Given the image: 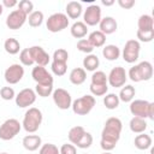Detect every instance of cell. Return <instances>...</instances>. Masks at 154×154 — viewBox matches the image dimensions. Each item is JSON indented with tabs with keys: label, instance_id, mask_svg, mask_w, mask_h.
Returning a JSON list of instances; mask_svg holds the SVG:
<instances>
[{
	"label": "cell",
	"instance_id": "cell-51",
	"mask_svg": "<svg viewBox=\"0 0 154 154\" xmlns=\"http://www.w3.org/2000/svg\"><path fill=\"white\" fill-rule=\"evenodd\" d=\"M0 154H8V153H6V152H2V153H0Z\"/></svg>",
	"mask_w": 154,
	"mask_h": 154
},
{
	"label": "cell",
	"instance_id": "cell-42",
	"mask_svg": "<svg viewBox=\"0 0 154 154\" xmlns=\"http://www.w3.org/2000/svg\"><path fill=\"white\" fill-rule=\"evenodd\" d=\"M38 154H60L59 148L53 143H45L40 147Z\"/></svg>",
	"mask_w": 154,
	"mask_h": 154
},
{
	"label": "cell",
	"instance_id": "cell-5",
	"mask_svg": "<svg viewBox=\"0 0 154 154\" xmlns=\"http://www.w3.org/2000/svg\"><path fill=\"white\" fill-rule=\"evenodd\" d=\"M95 103H96L95 97L93 95L88 94V95H83V96L73 100L71 108H72L73 113L77 116H87L91 112Z\"/></svg>",
	"mask_w": 154,
	"mask_h": 154
},
{
	"label": "cell",
	"instance_id": "cell-43",
	"mask_svg": "<svg viewBox=\"0 0 154 154\" xmlns=\"http://www.w3.org/2000/svg\"><path fill=\"white\" fill-rule=\"evenodd\" d=\"M18 10L22 11L23 13H25L26 16H29L32 11H34V4L30 0H22L18 2Z\"/></svg>",
	"mask_w": 154,
	"mask_h": 154
},
{
	"label": "cell",
	"instance_id": "cell-1",
	"mask_svg": "<svg viewBox=\"0 0 154 154\" xmlns=\"http://www.w3.org/2000/svg\"><path fill=\"white\" fill-rule=\"evenodd\" d=\"M122 129H123V123L117 117H109L105 122L100 140V147L103 149V152H111L116 148L120 138Z\"/></svg>",
	"mask_w": 154,
	"mask_h": 154
},
{
	"label": "cell",
	"instance_id": "cell-35",
	"mask_svg": "<svg viewBox=\"0 0 154 154\" xmlns=\"http://www.w3.org/2000/svg\"><path fill=\"white\" fill-rule=\"evenodd\" d=\"M51 69H52V72L60 77V76H64L67 71V63H61V61H54L52 60V64H51Z\"/></svg>",
	"mask_w": 154,
	"mask_h": 154
},
{
	"label": "cell",
	"instance_id": "cell-17",
	"mask_svg": "<svg viewBox=\"0 0 154 154\" xmlns=\"http://www.w3.org/2000/svg\"><path fill=\"white\" fill-rule=\"evenodd\" d=\"M118 29V23L117 20L111 17V16H106L103 18H101L100 23H99V30L105 34V35H111L113 32H116Z\"/></svg>",
	"mask_w": 154,
	"mask_h": 154
},
{
	"label": "cell",
	"instance_id": "cell-29",
	"mask_svg": "<svg viewBox=\"0 0 154 154\" xmlns=\"http://www.w3.org/2000/svg\"><path fill=\"white\" fill-rule=\"evenodd\" d=\"M137 26L140 30H152L154 29V19L150 14H141L137 20Z\"/></svg>",
	"mask_w": 154,
	"mask_h": 154
},
{
	"label": "cell",
	"instance_id": "cell-45",
	"mask_svg": "<svg viewBox=\"0 0 154 154\" xmlns=\"http://www.w3.org/2000/svg\"><path fill=\"white\" fill-rule=\"evenodd\" d=\"M60 154H77V148L72 143H64L60 149Z\"/></svg>",
	"mask_w": 154,
	"mask_h": 154
},
{
	"label": "cell",
	"instance_id": "cell-39",
	"mask_svg": "<svg viewBox=\"0 0 154 154\" xmlns=\"http://www.w3.org/2000/svg\"><path fill=\"white\" fill-rule=\"evenodd\" d=\"M77 49L82 53H85V54H90L93 51H94V47L91 46V43L88 41V38H81L78 40L77 42Z\"/></svg>",
	"mask_w": 154,
	"mask_h": 154
},
{
	"label": "cell",
	"instance_id": "cell-6",
	"mask_svg": "<svg viewBox=\"0 0 154 154\" xmlns=\"http://www.w3.org/2000/svg\"><path fill=\"white\" fill-rule=\"evenodd\" d=\"M22 130V123L16 118H8L0 125V140L10 141L14 138Z\"/></svg>",
	"mask_w": 154,
	"mask_h": 154
},
{
	"label": "cell",
	"instance_id": "cell-41",
	"mask_svg": "<svg viewBox=\"0 0 154 154\" xmlns=\"http://www.w3.org/2000/svg\"><path fill=\"white\" fill-rule=\"evenodd\" d=\"M52 59H53L54 61L67 63V60H69V53H67V51L64 49V48H58V49L54 51Z\"/></svg>",
	"mask_w": 154,
	"mask_h": 154
},
{
	"label": "cell",
	"instance_id": "cell-33",
	"mask_svg": "<svg viewBox=\"0 0 154 154\" xmlns=\"http://www.w3.org/2000/svg\"><path fill=\"white\" fill-rule=\"evenodd\" d=\"M90 84H95V85H102V84H107V75L103 71H94L91 77H90Z\"/></svg>",
	"mask_w": 154,
	"mask_h": 154
},
{
	"label": "cell",
	"instance_id": "cell-24",
	"mask_svg": "<svg viewBox=\"0 0 154 154\" xmlns=\"http://www.w3.org/2000/svg\"><path fill=\"white\" fill-rule=\"evenodd\" d=\"M102 55L108 61H114L120 57V49L116 45H106L102 48Z\"/></svg>",
	"mask_w": 154,
	"mask_h": 154
},
{
	"label": "cell",
	"instance_id": "cell-44",
	"mask_svg": "<svg viewBox=\"0 0 154 154\" xmlns=\"http://www.w3.org/2000/svg\"><path fill=\"white\" fill-rule=\"evenodd\" d=\"M0 97L2 100L10 101V100H13L16 97V93H14L12 87H2L0 89Z\"/></svg>",
	"mask_w": 154,
	"mask_h": 154
},
{
	"label": "cell",
	"instance_id": "cell-12",
	"mask_svg": "<svg viewBox=\"0 0 154 154\" xmlns=\"http://www.w3.org/2000/svg\"><path fill=\"white\" fill-rule=\"evenodd\" d=\"M14 101L19 108H26L36 101V93L31 88H24L16 95Z\"/></svg>",
	"mask_w": 154,
	"mask_h": 154
},
{
	"label": "cell",
	"instance_id": "cell-16",
	"mask_svg": "<svg viewBox=\"0 0 154 154\" xmlns=\"http://www.w3.org/2000/svg\"><path fill=\"white\" fill-rule=\"evenodd\" d=\"M31 58L34 60V64L38 65V66H47L51 61V57L49 54L41 47V46H31L29 48Z\"/></svg>",
	"mask_w": 154,
	"mask_h": 154
},
{
	"label": "cell",
	"instance_id": "cell-49",
	"mask_svg": "<svg viewBox=\"0 0 154 154\" xmlns=\"http://www.w3.org/2000/svg\"><path fill=\"white\" fill-rule=\"evenodd\" d=\"M2 12H4V6H2V4L0 2V16L2 14Z\"/></svg>",
	"mask_w": 154,
	"mask_h": 154
},
{
	"label": "cell",
	"instance_id": "cell-30",
	"mask_svg": "<svg viewBox=\"0 0 154 154\" xmlns=\"http://www.w3.org/2000/svg\"><path fill=\"white\" fill-rule=\"evenodd\" d=\"M84 132H85V130H84V128L81 126V125H76V126L71 128L70 131H69V134H67V137H69L70 143H72V144L75 146V144L79 141V138L83 136Z\"/></svg>",
	"mask_w": 154,
	"mask_h": 154
},
{
	"label": "cell",
	"instance_id": "cell-11",
	"mask_svg": "<svg viewBox=\"0 0 154 154\" xmlns=\"http://www.w3.org/2000/svg\"><path fill=\"white\" fill-rule=\"evenodd\" d=\"M101 18V7L99 5H90L83 12V23L87 26L99 25Z\"/></svg>",
	"mask_w": 154,
	"mask_h": 154
},
{
	"label": "cell",
	"instance_id": "cell-14",
	"mask_svg": "<svg viewBox=\"0 0 154 154\" xmlns=\"http://www.w3.org/2000/svg\"><path fill=\"white\" fill-rule=\"evenodd\" d=\"M4 77L8 84H17L24 77V67L20 64H12L5 70Z\"/></svg>",
	"mask_w": 154,
	"mask_h": 154
},
{
	"label": "cell",
	"instance_id": "cell-34",
	"mask_svg": "<svg viewBox=\"0 0 154 154\" xmlns=\"http://www.w3.org/2000/svg\"><path fill=\"white\" fill-rule=\"evenodd\" d=\"M54 88L53 84H36L35 87V93L36 95L41 96V97H48L52 95Z\"/></svg>",
	"mask_w": 154,
	"mask_h": 154
},
{
	"label": "cell",
	"instance_id": "cell-47",
	"mask_svg": "<svg viewBox=\"0 0 154 154\" xmlns=\"http://www.w3.org/2000/svg\"><path fill=\"white\" fill-rule=\"evenodd\" d=\"M2 6L4 7H7V8H11V7H14L18 5V1L17 0H2Z\"/></svg>",
	"mask_w": 154,
	"mask_h": 154
},
{
	"label": "cell",
	"instance_id": "cell-26",
	"mask_svg": "<svg viewBox=\"0 0 154 154\" xmlns=\"http://www.w3.org/2000/svg\"><path fill=\"white\" fill-rule=\"evenodd\" d=\"M88 41L91 43L94 48H100V47H103L106 43V35L102 34L100 30H94L89 34Z\"/></svg>",
	"mask_w": 154,
	"mask_h": 154
},
{
	"label": "cell",
	"instance_id": "cell-9",
	"mask_svg": "<svg viewBox=\"0 0 154 154\" xmlns=\"http://www.w3.org/2000/svg\"><path fill=\"white\" fill-rule=\"evenodd\" d=\"M126 79H128V73L123 66L113 67L107 75V84H109L113 88H122L123 85H125Z\"/></svg>",
	"mask_w": 154,
	"mask_h": 154
},
{
	"label": "cell",
	"instance_id": "cell-40",
	"mask_svg": "<svg viewBox=\"0 0 154 154\" xmlns=\"http://www.w3.org/2000/svg\"><path fill=\"white\" fill-rule=\"evenodd\" d=\"M91 95L95 96H103L107 94L108 91V84H102V85H95V84H90L89 87Z\"/></svg>",
	"mask_w": 154,
	"mask_h": 154
},
{
	"label": "cell",
	"instance_id": "cell-15",
	"mask_svg": "<svg viewBox=\"0 0 154 154\" xmlns=\"http://www.w3.org/2000/svg\"><path fill=\"white\" fill-rule=\"evenodd\" d=\"M31 77L36 82V84H53L54 82L53 76L47 71L45 66L36 65L35 67H32Z\"/></svg>",
	"mask_w": 154,
	"mask_h": 154
},
{
	"label": "cell",
	"instance_id": "cell-25",
	"mask_svg": "<svg viewBox=\"0 0 154 154\" xmlns=\"http://www.w3.org/2000/svg\"><path fill=\"white\" fill-rule=\"evenodd\" d=\"M147 122L143 118L140 117H132L129 123V128L134 134H142L147 130Z\"/></svg>",
	"mask_w": 154,
	"mask_h": 154
},
{
	"label": "cell",
	"instance_id": "cell-13",
	"mask_svg": "<svg viewBox=\"0 0 154 154\" xmlns=\"http://www.w3.org/2000/svg\"><path fill=\"white\" fill-rule=\"evenodd\" d=\"M26 19H28V16L17 8V10H13L12 12H10V14L6 17L5 23L10 30H18L25 24Z\"/></svg>",
	"mask_w": 154,
	"mask_h": 154
},
{
	"label": "cell",
	"instance_id": "cell-10",
	"mask_svg": "<svg viewBox=\"0 0 154 154\" xmlns=\"http://www.w3.org/2000/svg\"><path fill=\"white\" fill-rule=\"evenodd\" d=\"M52 97H53V102L55 103V106L59 109H69L72 105V97L71 94L64 89V88H57L53 90L52 93Z\"/></svg>",
	"mask_w": 154,
	"mask_h": 154
},
{
	"label": "cell",
	"instance_id": "cell-37",
	"mask_svg": "<svg viewBox=\"0 0 154 154\" xmlns=\"http://www.w3.org/2000/svg\"><path fill=\"white\" fill-rule=\"evenodd\" d=\"M91 144H93V136H91L90 132H87V131H85V132L83 134V136L79 138V141L75 144V147L81 148V149H87V148H89Z\"/></svg>",
	"mask_w": 154,
	"mask_h": 154
},
{
	"label": "cell",
	"instance_id": "cell-7",
	"mask_svg": "<svg viewBox=\"0 0 154 154\" xmlns=\"http://www.w3.org/2000/svg\"><path fill=\"white\" fill-rule=\"evenodd\" d=\"M141 52V45L137 40H128L123 47V51L120 52L123 59L125 63L134 64L138 60Z\"/></svg>",
	"mask_w": 154,
	"mask_h": 154
},
{
	"label": "cell",
	"instance_id": "cell-2",
	"mask_svg": "<svg viewBox=\"0 0 154 154\" xmlns=\"http://www.w3.org/2000/svg\"><path fill=\"white\" fill-rule=\"evenodd\" d=\"M42 120H43L42 112L36 107H29V109L25 112L23 117L22 128L28 134H34L40 129Z\"/></svg>",
	"mask_w": 154,
	"mask_h": 154
},
{
	"label": "cell",
	"instance_id": "cell-21",
	"mask_svg": "<svg viewBox=\"0 0 154 154\" xmlns=\"http://www.w3.org/2000/svg\"><path fill=\"white\" fill-rule=\"evenodd\" d=\"M152 137L150 135L146 134V132H142V134H138L135 140H134V144L137 149L140 150H147L152 147Z\"/></svg>",
	"mask_w": 154,
	"mask_h": 154
},
{
	"label": "cell",
	"instance_id": "cell-27",
	"mask_svg": "<svg viewBox=\"0 0 154 154\" xmlns=\"http://www.w3.org/2000/svg\"><path fill=\"white\" fill-rule=\"evenodd\" d=\"M99 65H100V60H99V58H97L96 54H93V53L87 54L85 58L83 59V69L85 71L94 72V71L97 70Z\"/></svg>",
	"mask_w": 154,
	"mask_h": 154
},
{
	"label": "cell",
	"instance_id": "cell-8",
	"mask_svg": "<svg viewBox=\"0 0 154 154\" xmlns=\"http://www.w3.org/2000/svg\"><path fill=\"white\" fill-rule=\"evenodd\" d=\"M69 18L65 13L57 12L48 17V19L46 20V26L51 32H59L66 29L69 26Z\"/></svg>",
	"mask_w": 154,
	"mask_h": 154
},
{
	"label": "cell",
	"instance_id": "cell-38",
	"mask_svg": "<svg viewBox=\"0 0 154 154\" xmlns=\"http://www.w3.org/2000/svg\"><path fill=\"white\" fill-rule=\"evenodd\" d=\"M19 61H20V65L23 66H31L34 64V60L31 58V54H30V51L29 48H24L19 52Z\"/></svg>",
	"mask_w": 154,
	"mask_h": 154
},
{
	"label": "cell",
	"instance_id": "cell-19",
	"mask_svg": "<svg viewBox=\"0 0 154 154\" xmlns=\"http://www.w3.org/2000/svg\"><path fill=\"white\" fill-rule=\"evenodd\" d=\"M65 11H66L65 14L67 16L69 19H78L82 16L83 7H82V4L78 1H69L66 4Z\"/></svg>",
	"mask_w": 154,
	"mask_h": 154
},
{
	"label": "cell",
	"instance_id": "cell-20",
	"mask_svg": "<svg viewBox=\"0 0 154 154\" xmlns=\"http://www.w3.org/2000/svg\"><path fill=\"white\" fill-rule=\"evenodd\" d=\"M69 79L75 85H81L87 79V71L83 67H75L69 75Z\"/></svg>",
	"mask_w": 154,
	"mask_h": 154
},
{
	"label": "cell",
	"instance_id": "cell-3",
	"mask_svg": "<svg viewBox=\"0 0 154 154\" xmlns=\"http://www.w3.org/2000/svg\"><path fill=\"white\" fill-rule=\"evenodd\" d=\"M126 73H128V77L135 83L149 81L153 77V65L149 61L144 60V61L138 63L137 65L131 66L129 72Z\"/></svg>",
	"mask_w": 154,
	"mask_h": 154
},
{
	"label": "cell",
	"instance_id": "cell-4",
	"mask_svg": "<svg viewBox=\"0 0 154 154\" xmlns=\"http://www.w3.org/2000/svg\"><path fill=\"white\" fill-rule=\"evenodd\" d=\"M130 113L134 117H140L143 119H154V102H149L147 100L136 99L130 102L129 106Z\"/></svg>",
	"mask_w": 154,
	"mask_h": 154
},
{
	"label": "cell",
	"instance_id": "cell-36",
	"mask_svg": "<svg viewBox=\"0 0 154 154\" xmlns=\"http://www.w3.org/2000/svg\"><path fill=\"white\" fill-rule=\"evenodd\" d=\"M136 37L138 42H152L154 38V29L152 30H140L136 31Z\"/></svg>",
	"mask_w": 154,
	"mask_h": 154
},
{
	"label": "cell",
	"instance_id": "cell-28",
	"mask_svg": "<svg viewBox=\"0 0 154 154\" xmlns=\"http://www.w3.org/2000/svg\"><path fill=\"white\" fill-rule=\"evenodd\" d=\"M4 49L6 53L11 54V55H14V54H18L19 51H20V43L17 38L14 37H8L5 40L4 42Z\"/></svg>",
	"mask_w": 154,
	"mask_h": 154
},
{
	"label": "cell",
	"instance_id": "cell-22",
	"mask_svg": "<svg viewBox=\"0 0 154 154\" xmlns=\"http://www.w3.org/2000/svg\"><path fill=\"white\" fill-rule=\"evenodd\" d=\"M70 32H71V36H73L75 38H84L88 34V26L81 22V20H77L75 22L71 28H70Z\"/></svg>",
	"mask_w": 154,
	"mask_h": 154
},
{
	"label": "cell",
	"instance_id": "cell-23",
	"mask_svg": "<svg viewBox=\"0 0 154 154\" xmlns=\"http://www.w3.org/2000/svg\"><path fill=\"white\" fill-rule=\"evenodd\" d=\"M136 95V89L134 85L131 84H125L120 88V91L118 94V97H119V101H123V102H131L134 100Z\"/></svg>",
	"mask_w": 154,
	"mask_h": 154
},
{
	"label": "cell",
	"instance_id": "cell-32",
	"mask_svg": "<svg viewBox=\"0 0 154 154\" xmlns=\"http://www.w3.org/2000/svg\"><path fill=\"white\" fill-rule=\"evenodd\" d=\"M120 101L117 94L114 93H108L103 96V105L107 109H116L119 106Z\"/></svg>",
	"mask_w": 154,
	"mask_h": 154
},
{
	"label": "cell",
	"instance_id": "cell-46",
	"mask_svg": "<svg viewBox=\"0 0 154 154\" xmlns=\"http://www.w3.org/2000/svg\"><path fill=\"white\" fill-rule=\"evenodd\" d=\"M118 2V5L123 8V10H130V8H132L134 6H135V0H118L117 1Z\"/></svg>",
	"mask_w": 154,
	"mask_h": 154
},
{
	"label": "cell",
	"instance_id": "cell-18",
	"mask_svg": "<svg viewBox=\"0 0 154 154\" xmlns=\"http://www.w3.org/2000/svg\"><path fill=\"white\" fill-rule=\"evenodd\" d=\"M22 144H23L24 149H26L29 152H35V150L40 149V147L42 146V140L38 135H26L23 137Z\"/></svg>",
	"mask_w": 154,
	"mask_h": 154
},
{
	"label": "cell",
	"instance_id": "cell-48",
	"mask_svg": "<svg viewBox=\"0 0 154 154\" xmlns=\"http://www.w3.org/2000/svg\"><path fill=\"white\" fill-rule=\"evenodd\" d=\"M101 4L105 6H112L114 4V0H101Z\"/></svg>",
	"mask_w": 154,
	"mask_h": 154
},
{
	"label": "cell",
	"instance_id": "cell-50",
	"mask_svg": "<svg viewBox=\"0 0 154 154\" xmlns=\"http://www.w3.org/2000/svg\"><path fill=\"white\" fill-rule=\"evenodd\" d=\"M101 154H112L111 152H103V153H101Z\"/></svg>",
	"mask_w": 154,
	"mask_h": 154
},
{
	"label": "cell",
	"instance_id": "cell-31",
	"mask_svg": "<svg viewBox=\"0 0 154 154\" xmlns=\"http://www.w3.org/2000/svg\"><path fill=\"white\" fill-rule=\"evenodd\" d=\"M43 19H45V16H43V12L41 11H32L29 16H28V23L31 28H38L42 23H43Z\"/></svg>",
	"mask_w": 154,
	"mask_h": 154
}]
</instances>
